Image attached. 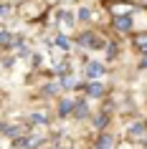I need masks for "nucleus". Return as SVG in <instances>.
Masks as SVG:
<instances>
[{"label":"nucleus","instance_id":"1","mask_svg":"<svg viewBox=\"0 0 147 149\" xmlns=\"http://www.w3.org/2000/svg\"><path fill=\"white\" fill-rule=\"evenodd\" d=\"M112 147V136L109 134H101V139H99V144H96V149H109Z\"/></svg>","mask_w":147,"mask_h":149},{"label":"nucleus","instance_id":"2","mask_svg":"<svg viewBox=\"0 0 147 149\" xmlns=\"http://www.w3.org/2000/svg\"><path fill=\"white\" fill-rule=\"evenodd\" d=\"M86 71H89V76H91V79L101 76V66H99V63H89V68H86Z\"/></svg>","mask_w":147,"mask_h":149},{"label":"nucleus","instance_id":"3","mask_svg":"<svg viewBox=\"0 0 147 149\" xmlns=\"http://www.w3.org/2000/svg\"><path fill=\"white\" fill-rule=\"evenodd\" d=\"M134 43H137L139 51H145V53H147V36H137V38H134Z\"/></svg>","mask_w":147,"mask_h":149},{"label":"nucleus","instance_id":"4","mask_svg":"<svg viewBox=\"0 0 147 149\" xmlns=\"http://www.w3.org/2000/svg\"><path fill=\"white\" fill-rule=\"evenodd\" d=\"M129 18H117V28H122V31H129Z\"/></svg>","mask_w":147,"mask_h":149},{"label":"nucleus","instance_id":"5","mask_svg":"<svg viewBox=\"0 0 147 149\" xmlns=\"http://www.w3.org/2000/svg\"><path fill=\"white\" fill-rule=\"evenodd\" d=\"M142 132H145V126H142V124H137V126H132V129H129V134H134V136L142 134Z\"/></svg>","mask_w":147,"mask_h":149},{"label":"nucleus","instance_id":"6","mask_svg":"<svg viewBox=\"0 0 147 149\" xmlns=\"http://www.w3.org/2000/svg\"><path fill=\"white\" fill-rule=\"evenodd\" d=\"M89 94H91V96H99L101 94V86H89Z\"/></svg>","mask_w":147,"mask_h":149}]
</instances>
